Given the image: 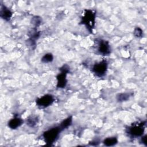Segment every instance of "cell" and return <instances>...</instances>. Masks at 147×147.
Wrapping results in <instances>:
<instances>
[{"label":"cell","instance_id":"4","mask_svg":"<svg viewBox=\"0 0 147 147\" xmlns=\"http://www.w3.org/2000/svg\"><path fill=\"white\" fill-rule=\"evenodd\" d=\"M60 73L58 74L56 76L57 83V88H64L67 84V74L69 72V67L67 64H64L61 67L59 68Z\"/></svg>","mask_w":147,"mask_h":147},{"label":"cell","instance_id":"16","mask_svg":"<svg viewBox=\"0 0 147 147\" xmlns=\"http://www.w3.org/2000/svg\"><path fill=\"white\" fill-rule=\"evenodd\" d=\"M31 23L34 26V28L38 26L41 23V18L38 16H34L31 20Z\"/></svg>","mask_w":147,"mask_h":147},{"label":"cell","instance_id":"1","mask_svg":"<svg viewBox=\"0 0 147 147\" xmlns=\"http://www.w3.org/2000/svg\"><path fill=\"white\" fill-rule=\"evenodd\" d=\"M96 13L92 10H85L84 14L82 18L81 23L84 24L88 30L90 32H92V29L95 25Z\"/></svg>","mask_w":147,"mask_h":147},{"label":"cell","instance_id":"15","mask_svg":"<svg viewBox=\"0 0 147 147\" xmlns=\"http://www.w3.org/2000/svg\"><path fill=\"white\" fill-rule=\"evenodd\" d=\"M53 60V56L52 54L50 53L45 54L41 59V61L44 63H48L52 62Z\"/></svg>","mask_w":147,"mask_h":147},{"label":"cell","instance_id":"8","mask_svg":"<svg viewBox=\"0 0 147 147\" xmlns=\"http://www.w3.org/2000/svg\"><path fill=\"white\" fill-rule=\"evenodd\" d=\"M12 12L7 7L4 5H1L0 10V16L2 19L6 21H9L12 16Z\"/></svg>","mask_w":147,"mask_h":147},{"label":"cell","instance_id":"18","mask_svg":"<svg viewBox=\"0 0 147 147\" xmlns=\"http://www.w3.org/2000/svg\"><path fill=\"white\" fill-rule=\"evenodd\" d=\"M133 34L136 37H141L143 36V31L140 28L137 27L134 29Z\"/></svg>","mask_w":147,"mask_h":147},{"label":"cell","instance_id":"9","mask_svg":"<svg viewBox=\"0 0 147 147\" xmlns=\"http://www.w3.org/2000/svg\"><path fill=\"white\" fill-rule=\"evenodd\" d=\"M23 123V120L18 117H14L8 122V126L12 129H16L20 127Z\"/></svg>","mask_w":147,"mask_h":147},{"label":"cell","instance_id":"12","mask_svg":"<svg viewBox=\"0 0 147 147\" xmlns=\"http://www.w3.org/2000/svg\"><path fill=\"white\" fill-rule=\"evenodd\" d=\"M131 96L130 93H119L117 95V99L118 102H123L127 100Z\"/></svg>","mask_w":147,"mask_h":147},{"label":"cell","instance_id":"17","mask_svg":"<svg viewBox=\"0 0 147 147\" xmlns=\"http://www.w3.org/2000/svg\"><path fill=\"white\" fill-rule=\"evenodd\" d=\"M26 45L27 47L34 49L36 48V42L35 41V40L32 39L31 38H29L26 41Z\"/></svg>","mask_w":147,"mask_h":147},{"label":"cell","instance_id":"5","mask_svg":"<svg viewBox=\"0 0 147 147\" xmlns=\"http://www.w3.org/2000/svg\"><path fill=\"white\" fill-rule=\"evenodd\" d=\"M96 49L97 53L103 56L108 55L111 52L110 45L108 41L104 40H96Z\"/></svg>","mask_w":147,"mask_h":147},{"label":"cell","instance_id":"19","mask_svg":"<svg viewBox=\"0 0 147 147\" xmlns=\"http://www.w3.org/2000/svg\"><path fill=\"white\" fill-rule=\"evenodd\" d=\"M141 142L145 146H147V141H146V135H145L141 137Z\"/></svg>","mask_w":147,"mask_h":147},{"label":"cell","instance_id":"2","mask_svg":"<svg viewBox=\"0 0 147 147\" xmlns=\"http://www.w3.org/2000/svg\"><path fill=\"white\" fill-rule=\"evenodd\" d=\"M61 131L59 126L46 130L42 134L45 142H47L49 145H51L52 143L56 141Z\"/></svg>","mask_w":147,"mask_h":147},{"label":"cell","instance_id":"10","mask_svg":"<svg viewBox=\"0 0 147 147\" xmlns=\"http://www.w3.org/2000/svg\"><path fill=\"white\" fill-rule=\"evenodd\" d=\"M72 122V116H69V117H67V118H65V119H64L60 123V124L59 125V127H60L61 131H62L64 129H65L67 127H68L71 125Z\"/></svg>","mask_w":147,"mask_h":147},{"label":"cell","instance_id":"6","mask_svg":"<svg viewBox=\"0 0 147 147\" xmlns=\"http://www.w3.org/2000/svg\"><path fill=\"white\" fill-rule=\"evenodd\" d=\"M107 69V62L106 60L95 63L92 68V71L98 77H102L105 75Z\"/></svg>","mask_w":147,"mask_h":147},{"label":"cell","instance_id":"13","mask_svg":"<svg viewBox=\"0 0 147 147\" xmlns=\"http://www.w3.org/2000/svg\"><path fill=\"white\" fill-rule=\"evenodd\" d=\"M38 118L36 116L29 117L26 120V124L30 127L34 126L38 123Z\"/></svg>","mask_w":147,"mask_h":147},{"label":"cell","instance_id":"7","mask_svg":"<svg viewBox=\"0 0 147 147\" xmlns=\"http://www.w3.org/2000/svg\"><path fill=\"white\" fill-rule=\"evenodd\" d=\"M53 101V96L51 94H47L37 98L36 99V105L40 108H45L52 105Z\"/></svg>","mask_w":147,"mask_h":147},{"label":"cell","instance_id":"11","mask_svg":"<svg viewBox=\"0 0 147 147\" xmlns=\"http://www.w3.org/2000/svg\"><path fill=\"white\" fill-rule=\"evenodd\" d=\"M103 144L107 146H113L115 145V144H117L118 140L117 138L115 137H108L105 138L103 140Z\"/></svg>","mask_w":147,"mask_h":147},{"label":"cell","instance_id":"3","mask_svg":"<svg viewBox=\"0 0 147 147\" xmlns=\"http://www.w3.org/2000/svg\"><path fill=\"white\" fill-rule=\"evenodd\" d=\"M146 122H137L133 123L131 126H129L126 129L127 133L132 137H137L141 136L145 130V126Z\"/></svg>","mask_w":147,"mask_h":147},{"label":"cell","instance_id":"14","mask_svg":"<svg viewBox=\"0 0 147 147\" xmlns=\"http://www.w3.org/2000/svg\"><path fill=\"white\" fill-rule=\"evenodd\" d=\"M28 35L29 36V38L36 40L40 37V32L37 31L36 28H33L29 32Z\"/></svg>","mask_w":147,"mask_h":147}]
</instances>
